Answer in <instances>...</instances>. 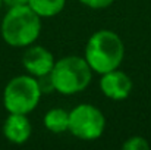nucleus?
Here are the masks:
<instances>
[{
  "instance_id": "obj_2",
  "label": "nucleus",
  "mask_w": 151,
  "mask_h": 150,
  "mask_svg": "<svg viewBox=\"0 0 151 150\" xmlns=\"http://www.w3.org/2000/svg\"><path fill=\"white\" fill-rule=\"evenodd\" d=\"M125 57L122 38L111 30H99L87 41L84 59L93 72L106 74L117 69Z\"/></svg>"
},
{
  "instance_id": "obj_15",
  "label": "nucleus",
  "mask_w": 151,
  "mask_h": 150,
  "mask_svg": "<svg viewBox=\"0 0 151 150\" xmlns=\"http://www.w3.org/2000/svg\"><path fill=\"white\" fill-rule=\"evenodd\" d=\"M1 4H3V0H0V9H1Z\"/></svg>"
},
{
  "instance_id": "obj_6",
  "label": "nucleus",
  "mask_w": 151,
  "mask_h": 150,
  "mask_svg": "<svg viewBox=\"0 0 151 150\" xmlns=\"http://www.w3.org/2000/svg\"><path fill=\"white\" fill-rule=\"evenodd\" d=\"M101 93L110 100H125L132 91V80L128 74L119 69L101 74Z\"/></svg>"
},
{
  "instance_id": "obj_7",
  "label": "nucleus",
  "mask_w": 151,
  "mask_h": 150,
  "mask_svg": "<svg viewBox=\"0 0 151 150\" xmlns=\"http://www.w3.org/2000/svg\"><path fill=\"white\" fill-rule=\"evenodd\" d=\"M54 56L50 50H47L43 46H28L24 56H22V65L25 71L38 78L41 75L50 74L53 66H54Z\"/></svg>"
},
{
  "instance_id": "obj_3",
  "label": "nucleus",
  "mask_w": 151,
  "mask_h": 150,
  "mask_svg": "<svg viewBox=\"0 0 151 150\" xmlns=\"http://www.w3.org/2000/svg\"><path fill=\"white\" fill-rule=\"evenodd\" d=\"M54 90L63 96H73L84 91L93 80V69L84 57L65 56L54 62L50 72Z\"/></svg>"
},
{
  "instance_id": "obj_5",
  "label": "nucleus",
  "mask_w": 151,
  "mask_h": 150,
  "mask_svg": "<svg viewBox=\"0 0 151 150\" xmlns=\"http://www.w3.org/2000/svg\"><path fill=\"white\" fill-rule=\"evenodd\" d=\"M106 130V118L100 109L90 103H81L69 112L68 131L84 141H93L103 136Z\"/></svg>"
},
{
  "instance_id": "obj_9",
  "label": "nucleus",
  "mask_w": 151,
  "mask_h": 150,
  "mask_svg": "<svg viewBox=\"0 0 151 150\" xmlns=\"http://www.w3.org/2000/svg\"><path fill=\"white\" fill-rule=\"evenodd\" d=\"M44 127L54 134H62L69 128V112L62 107H53L44 115Z\"/></svg>"
},
{
  "instance_id": "obj_11",
  "label": "nucleus",
  "mask_w": 151,
  "mask_h": 150,
  "mask_svg": "<svg viewBox=\"0 0 151 150\" xmlns=\"http://www.w3.org/2000/svg\"><path fill=\"white\" fill-rule=\"evenodd\" d=\"M123 150H148L150 149V143L141 137V136H134L131 138H128L123 144H122Z\"/></svg>"
},
{
  "instance_id": "obj_1",
  "label": "nucleus",
  "mask_w": 151,
  "mask_h": 150,
  "mask_svg": "<svg viewBox=\"0 0 151 150\" xmlns=\"http://www.w3.org/2000/svg\"><path fill=\"white\" fill-rule=\"evenodd\" d=\"M41 18L28 6L9 7L1 21V37L10 47H28L41 33Z\"/></svg>"
},
{
  "instance_id": "obj_14",
  "label": "nucleus",
  "mask_w": 151,
  "mask_h": 150,
  "mask_svg": "<svg viewBox=\"0 0 151 150\" xmlns=\"http://www.w3.org/2000/svg\"><path fill=\"white\" fill-rule=\"evenodd\" d=\"M3 4H6L7 7L24 6V4H28V0H3Z\"/></svg>"
},
{
  "instance_id": "obj_10",
  "label": "nucleus",
  "mask_w": 151,
  "mask_h": 150,
  "mask_svg": "<svg viewBox=\"0 0 151 150\" xmlns=\"http://www.w3.org/2000/svg\"><path fill=\"white\" fill-rule=\"evenodd\" d=\"M66 0H28V6L40 16L51 18L65 9Z\"/></svg>"
},
{
  "instance_id": "obj_8",
  "label": "nucleus",
  "mask_w": 151,
  "mask_h": 150,
  "mask_svg": "<svg viewBox=\"0 0 151 150\" xmlns=\"http://www.w3.org/2000/svg\"><path fill=\"white\" fill-rule=\"evenodd\" d=\"M32 134V125L27 115L9 113L3 122V136L13 144H24Z\"/></svg>"
},
{
  "instance_id": "obj_4",
  "label": "nucleus",
  "mask_w": 151,
  "mask_h": 150,
  "mask_svg": "<svg viewBox=\"0 0 151 150\" xmlns=\"http://www.w3.org/2000/svg\"><path fill=\"white\" fill-rule=\"evenodd\" d=\"M41 96L35 77L29 74L18 75L13 77L3 90V106L9 113L28 115L38 106Z\"/></svg>"
},
{
  "instance_id": "obj_12",
  "label": "nucleus",
  "mask_w": 151,
  "mask_h": 150,
  "mask_svg": "<svg viewBox=\"0 0 151 150\" xmlns=\"http://www.w3.org/2000/svg\"><path fill=\"white\" fill-rule=\"evenodd\" d=\"M37 83H38V87H40L41 94H50L53 91H56L50 74H46V75L38 77V78H37Z\"/></svg>"
},
{
  "instance_id": "obj_13",
  "label": "nucleus",
  "mask_w": 151,
  "mask_h": 150,
  "mask_svg": "<svg viewBox=\"0 0 151 150\" xmlns=\"http://www.w3.org/2000/svg\"><path fill=\"white\" fill-rule=\"evenodd\" d=\"M79 1L90 9H106L110 4H113L114 0H79Z\"/></svg>"
}]
</instances>
